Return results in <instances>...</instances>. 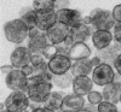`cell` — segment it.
<instances>
[{
  "label": "cell",
  "instance_id": "obj_27",
  "mask_svg": "<svg viewBox=\"0 0 121 112\" xmlns=\"http://www.w3.org/2000/svg\"><path fill=\"white\" fill-rule=\"evenodd\" d=\"M44 57L47 59V60H50L51 58H53L56 54H57V48H56V45H53V44H50V45H47V47L45 48V51H44Z\"/></svg>",
  "mask_w": 121,
  "mask_h": 112
},
{
  "label": "cell",
  "instance_id": "obj_8",
  "mask_svg": "<svg viewBox=\"0 0 121 112\" xmlns=\"http://www.w3.org/2000/svg\"><path fill=\"white\" fill-rule=\"evenodd\" d=\"M70 32H72L70 27H68L64 23L57 22L46 32V35L50 40V44L57 45V44L63 42L68 36H70Z\"/></svg>",
  "mask_w": 121,
  "mask_h": 112
},
{
  "label": "cell",
  "instance_id": "obj_3",
  "mask_svg": "<svg viewBox=\"0 0 121 112\" xmlns=\"http://www.w3.org/2000/svg\"><path fill=\"white\" fill-rule=\"evenodd\" d=\"M5 107L7 111L11 112H23L29 108L30 105V99L27 93L24 92H18V90H12L6 100H5Z\"/></svg>",
  "mask_w": 121,
  "mask_h": 112
},
{
  "label": "cell",
  "instance_id": "obj_28",
  "mask_svg": "<svg viewBox=\"0 0 121 112\" xmlns=\"http://www.w3.org/2000/svg\"><path fill=\"white\" fill-rule=\"evenodd\" d=\"M45 62H48V60L44 57V54H33L32 60H30V65L36 66V65L43 64V63H45Z\"/></svg>",
  "mask_w": 121,
  "mask_h": 112
},
{
  "label": "cell",
  "instance_id": "obj_18",
  "mask_svg": "<svg viewBox=\"0 0 121 112\" xmlns=\"http://www.w3.org/2000/svg\"><path fill=\"white\" fill-rule=\"evenodd\" d=\"M67 94L63 93V92H51L50 96L47 98V100L44 103V106L50 108L52 112H56V111H60V106H62V103H63V99Z\"/></svg>",
  "mask_w": 121,
  "mask_h": 112
},
{
  "label": "cell",
  "instance_id": "obj_32",
  "mask_svg": "<svg viewBox=\"0 0 121 112\" xmlns=\"http://www.w3.org/2000/svg\"><path fill=\"white\" fill-rule=\"evenodd\" d=\"M67 7H69V0H56V7H55L56 11Z\"/></svg>",
  "mask_w": 121,
  "mask_h": 112
},
{
  "label": "cell",
  "instance_id": "obj_22",
  "mask_svg": "<svg viewBox=\"0 0 121 112\" xmlns=\"http://www.w3.org/2000/svg\"><path fill=\"white\" fill-rule=\"evenodd\" d=\"M75 42L73 41L72 36H68L63 42L60 44H57L56 45V48H57V53L58 54H64V56H68L69 57V53H70V48L74 45Z\"/></svg>",
  "mask_w": 121,
  "mask_h": 112
},
{
  "label": "cell",
  "instance_id": "obj_35",
  "mask_svg": "<svg viewBox=\"0 0 121 112\" xmlns=\"http://www.w3.org/2000/svg\"><path fill=\"white\" fill-rule=\"evenodd\" d=\"M91 60H92V65H93V68L98 66L99 64H102V63H100V58H99V57H95L93 59H91Z\"/></svg>",
  "mask_w": 121,
  "mask_h": 112
},
{
  "label": "cell",
  "instance_id": "obj_4",
  "mask_svg": "<svg viewBox=\"0 0 121 112\" xmlns=\"http://www.w3.org/2000/svg\"><path fill=\"white\" fill-rule=\"evenodd\" d=\"M6 87L11 90H18L27 93L29 84H28V76L23 72L22 69L15 68L5 76Z\"/></svg>",
  "mask_w": 121,
  "mask_h": 112
},
{
  "label": "cell",
  "instance_id": "obj_5",
  "mask_svg": "<svg viewBox=\"0 0 121 112\" xmlns=\"http://www.w3.org/2000/svg\"><path fill=\"white\" fill-rule=\"evenodd\" d=\"M91 78H92L95 84L103 87L115 80L114 68H112V65L108 63L99 64L98 66L93 68V71L91 74Z\"/></svg>",
  "mask_w": 121,
  "mask_h": 112
},
{
  "label": "cell",
  "instance_id": "obj_13",
  "mask_svg": "<svg viewBox=\"0 0 121 112\" xmlns=\"http://www.w3.org/2000/svg\"><path fill=\"white\" fill-rule=\"evenodd\" d=\"M102 95L104 100L110 101L113 104L121 103V83L117 81H113V82L103 86Z\"/></svg>",
  "mask_w": 121,
  "mask_h": 112
},
{
  "label": "cell",
  "instance_id": "obj_26",
  "mask_svg": "<svg viewBox=\"0 0 121 112\" xmlns=\"http://www.w3.org/2000/svg\"><path fill=\"white\" fill-rule=\"evenodd\" d=\"M87 100H88V103H91V104L98 105L100 101L103 100V95H102V93H99V92L91 90L90 93L87 94Z\"/></svg>",
  "mask_w": 121,
  "mask_h": 112
},
{
  "label": "cell",
  "instance_id": "obj_6",
  "mask_svg": "<svg viewBox=\"0 0 121 112\" xmlns=\"http://www.w3.org/2000/svg\"><path fill=\"white\" fill-rule=\"evenodd\" d=\"M52 82H41V83H36L33 86H29L27 94L29 96V99L35 103H40L44 104L47 100V98L50 96L52 92Z\"/></svg>",
  "mask_w": 121,
  "mask_h": 112
},
{
  "label": "cell",
  "instance_id": "obj_29",
  "mask_svg": "<svg viewBox=\"0 0 121 112\" xmlns=\"http://www.w3.org/2000/svg\"><path fill=\"white\" fill-rule=\"evenodd\" d=\"M114 40H116L117 42H121V23H116L114 25Z\"/></svg>",
  "mask_w": 121,
  "mask_h": 112
},
{
  "label": "cell",
  "instance_id": "obj_2",
  "mask_svg": "<svg viewBox=\"0 0 121 112\" xmlns=\"http://www.w3.org/2000/svg\"><path fill=\"white\" fill-rule=\"evenodd\" d=\"M90 17L92 19L91 27H93L96 30H110L116 24L113 11H108V10L95 8L90 13Z\"/></svg>",
  "mask_w": 121,
  "mask_h": 112
},
{
  "label": "cell",
  "instance_id": "obj_1",
  "mask_svg": "<svg viewBox=\"0 0 121 112\" xmlns=\"http://www.w3.org/2000/svg\"><path fill=\"white\" fill-rule=\"evenodd\" d=\"M4 34L7 41L13 44H22L29 36V29L21 18L12 19L4 25Z\"/></svg>",
  "mask_w": 121,
  "mask_h": 112
},
{
  "label": "cell",
  "instance_id": "obj_10",
  "mask_svg": "<svg viewBox=\"0 0 121 112\" xmlns=\"http://www.w3.org/2000/svg\"><path fill=\"white\" fill-rule=\"evenodd\" d=\"M35 23L36 28H39L43 32H47L53 24L57 23L56 10H39V11H36Z\"/></svg>",
  "mask_w": 121,
  "mask_h": 112
},
{
  "label": "cell",
  "instance_id": "obj_17",
  "mask_svg": "<svg viewBox=\"0 0 121 112\" xmlns=\"http://www.w3.org/2000/svg\"><path fill=\"white\" fill-rule=\"evenodd\" d=\"M72 72L74 76H80V75H90L93 71V65H92V60L88 58H82V59H78L73 60L72 64Z\"/></svg>",
  "mask_w": 121,
  "mask_h": 112
},
{
  "label": "cell",
  "instance_id": "obj_25",
  "mask_svg": "<svg viewBox=\"0 0 121 112\" xmlns=\"http://www.w3.org/2000/svg\"><path fill=\"white\" fill-rule=\"evenodd\" d=\"M116 111H117L116 104H113L110 101L102 100L98 104V112H116Z\"/></svg>",
  "mask_w": 121,
  "mask_h": 112
},
{
  "label": "cell",
  "instance_id": "obj_15",
  "mask_svg": "<svg viewBox=\"0 0 121 112\" xmlns=\"http://www.w3.org/2000/svg\"><path fill=\"white\" fill-rule=\"evenodd\" d=\"M47 45H50V40L46 35V32L40 33L34 37H30L28 41V47L33 54H43Z\"/></svg>",
  "mask_w": 121,
  "mask_h": 112
},
{
  "label": "cell",
  "instance_id": "obj_11",
  "mask_svg": "<svg viewBox=\"0 0 121 112\" xmlns=\"http://www.w3.org/2000/svg\"><path fill=\"white\" fill-rule=\"evenodd\" d=\"M73 64V60L68 56L64 54H56L53 58L48 60V68L52 71L53 75H60L70 70Z\"/></svg>",
  "mask_w": 121,
  "mask_h": 112
},
{
  "label": "cell",
  "instance_id": "obj_33",
  "mask_svg": "<svg viewBox=\"0 0 121 112\" xmlns=\"http://www.w3.org/2000/svg\"><path fill=\"white\" fill-rule=\"evenodd\" d=\"M22 70H23V72L29 77V76H32L33 75V71H34V69H33V65H30V64H28V65H26V66H23V68H21Z\"/></svg>",
  "mask_w": 121,
  "mask_h": 112
},
{
  "label": "cell",
  "instance_id": "obj_30",
  "mask_svg": "<svg viewBox=\"0 0 121 112\" xmlns=\"http://www.w3.org/2000/svg\"><path fill=\"white\" fill-rule=\"evenodd\" d=\"M113 16H114V19L116 21V23H121V4L120 5H116L114 7Z\"/></svg>",
  "mask_w": 121,
  "mask_h": 112
},
{
  "label": "cell",
  "instance_id": "obj_20",
  "mask_svg": "<svg viewBox=\"0 0 121 112\" xmlns=\"http://www.w3.org/2000/svg\"><path fill=\"white\" fill-rule=\"evenodd\" d=\"M70 36H72L74 42H86V40L91 36L90 25L82 23V24H80L78 27L72 28Z\"/></svg>",
  "mask_w": 121,
  "mask_h": 112
},
{
  "label": "cell",
  "instance_id": "obj_21",
  "mask_svg": "<svg viewBox=\"0 0 121 112\" xmlns=\"http://www.w3.org/2000/svg\"><path fill=\"white\" fill-rule=\"evenodd\" d=\"M74 74L72 72V70L67 71L64 74L60 75H53L52 77V84L56 87H59L62 89H65L68 87L73 86V81H74Z\"/></svg>",
  "mask_w": 121,
  "mask_h": 112
},
{
  "label": "cell",
  "instance_id": "obj_23",
  "mask_svg": "<svg viewBox=\"0 0 121 112\" xmlns=\"http://www.w3.org/2000/svg\"><path fill=\"white\" fill-rule=\"evenodd\" d=\"M56 0H33V8L39 10H55Z\"/></svg>",
  "mask_w": 121,
  "mask_h": 112
},
{
  "label": "cell",
  "instance_id": "obj_34",
  "mask_svg": "<svg viewBox=\"0 0 121 112\" xmlns=\"http://www.w3.org/2000/svg\"><path fill=\"white\" fill-rule=\"evenodd\" d=\"M13 69H15V66H13L12 64H11V65H7V66H3V68H1V74H3V76H6L10 71L13 70Z\"/></svg>",
  "mask_w": 121,
  "mask_h": 112
},
{
  "label": "cell",
  "instance_id": "obj_9",
  "mask_svg": "<svg viewBox=\"0 0 121 112\" xmlns=\"http://www.w3.org/2000/svg\"><path fill=\"white\" fill-rule=\"evenodd\" d=\"M33 53L32 51L29 49V47L27 46H19L17 48L13 49V52L10 56V62L11 64L17 68V69H21L28 64H30V60H32Z\"/></svg>",
  "mask_w": 121,
  "mask_h": 112
},
{
  "label": "cell",
  "instance_id": "obj_14",
  "mask_svg": "<svg viewBox=\"0 0 121 112\" xmlns=\"http://www.w3.org/2000/svg\"><path fill=\"white\" fill-rule=\"evenodd\" d=\"M93 87V81L90 78L88 75H80L75 76L73 81V92L79 95H87Z\"/></svg>",
  "mask_w": 121,
  "mask_h": 112
},
{
  "label": "cell",
  "instance_id": "obj_36",
  "mask_svg": "<svg viewBox=\"0 0 121 112\" xmlns=\"http://www.w3.org/2000/svg\"><path fill=\"white\" fill-rule=\"evenodd\" d=\"M91 22H92V19H91L90 15H88V16H86V17H84V23H85V24L91 25Z\"/></svg>",
  "mask_w": 121,
  "mask_h": 112
},
{
  "label": "cell",
  "instance_id": "obj_19",
  "mask_svg": "<svg viewBox=\"0 0 121 112\" xmlns=\"http://www.w3.org/2000/svg\"><path fill=\"white\" fill-rule=\"evenodd\" d=\"M90 56H91V49L85 42H75L70 48L69 58L72 60L88 58Z\"/></svg>",
  "mask_w": 121,
  "mask_h": 112
},
{
  "label": "cell",
  "instance_id": "obj_24",
  "mask_svg": "<svg viewBox=\"0 0 121 112\" xmlns=\"http://www.w3.org/2000/svg\"><path fill=\"white\" fill-rule=\"evenodd\" d=\"M35 17H36V11L35 10H29L26 13H23L21 16V19L26 23V25L28 27V29H33L36 27V23H35Z\"/></svg>",
  "mask_w": 121,
  "mask_h": 112
},
{
  "label": "cell",
  "instance_id": "obj_12",
  "mask_svg": "<svg viewBox=\"0 0 121 112\" xmlns=\"http://www.w3.org/2000/svg\"><path fill=\"white\" fill-rule=\"evenodd\" d=\"M85 106V98L84 95H79L76 93L73 94H67L63 99L60 111L63 112H78L82 111Z\"/></svg>",
  "mask_w": 121,
  "mask_h": 112
},
{
  "label": "cell",
  "instance_id": "obj_16",
  "mask_svg": "<svg viewBox=\"0 0 121 112\" xmlns=\"http://www.w3.org/2000/svg\"><path fill=\"white\" fill-rule=\"evenodd\" d=\"M113 37L114 35L110 33V30H96L92 34V44L95 48L100 51L107 48L113 42Z\"/></svg>",
  "mask_w": 121,
  "mask_h": 112
},
{
  "label": "cell",
  "instance_id": "obj_7",
  "mask_svg": "<svg viewBox=\"0 0 121 112\" xmlns=\"http://www.w3.org/2000/svg\"><path fill=\"white\" fill-rule=\"evenodd\" d=\"M56 15H57V22L64 23L70 28L78 27L84 23V17L78 10H73L69 7L60 8L56 11Z\"/></svg>",
  "mask_w": 121,
  "mask_h": 112
},
{
  "label": "cell",
  "instance_id": "obj_31",
  "mask_svg": "<svg viewBox=\"0 0 121 112\" xmlns=\"http://www.w3.org/2000/svg\"><path fill=\"white\" fill-rule=\"evenodd\" d=\"M113 66H114V69H115L116 72H117L119 75H121V53H120L119 56H116V58L114 59Z\"/></svg>",
  "mask_w": 121,
  "mask_h": 112
}]
</instances>
